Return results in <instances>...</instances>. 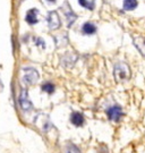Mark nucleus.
Here are the masks:
<instances>
[{
    "label": "nucleus",
    "mask_w": 145,
    "mask_h": 153,
    "mask_svg": "<svg viewBox=\"0 0 145 153\" xmlns=\"http://www.w3.org/2000/svg\"><path fill=\"white\" fill-rule=\"evenodd\" d=\"M78 2L82 7H84L88 10H93L94 7H95V1L94 0H78Z\"/></svg>",
    "instance_id": "nucleus-10"
},
{
    "label": "nucleus",
    "mask_w": 145,
    "mask_h": 153,
    "mask_svg": "<svg viewBox=\"0 0 145 153\" xmlns=\"http://www.w3.org/2000/svg\"><path fill=\"white\" fill-rule=\"evenodd\" d=\"M66 153H81L80 151V149L76 146L75 144H67V146H66Z\"/></svg>",
    "instance_id": "nucleus-13"
},
{
    "label": "nucleus",
    "mask_w": 145,
    "mask_h": 153,
    "mask_svg": "<svg viewBox=\"0 0 145 153\" xmlns=\"http://www.w3.org/2000/svg\"><path fill=\"white\" fill-rule=\"evenodd\" d=\"M66 16H67L68 27H70V26H71V24H73V23L75 22L76 18H77V17H76V15L74 14V13H73V10H71V9H70L69 11H67V13H66Z\"/></svg>",
    "instance_id": "nucleus-12"
},
{
    "label": "nucleus",
    "mask_w": 145,
    "mask_h": 153,
    "mask_svg": "<svg viewBox=\"0 0 145 153\" xmlns=\"http://www.w3.org/2000/svg\"><path fill=\"white\" fill-rule=\"evenodd\" d=\"M48 24L50 30H58L61 25L60 17L57 11H50L48 15Z\"/></svg>",
    "instance_id": "nucleus-3"
},
{
    "label": "nucleus",
    "mask_w": 145,
    "mask_h": 153,
    "mask_svg": "<svg viewBox=\"0 0 145 153\" xmlns=\"http://www.w3.org/2000/svg\"><path fill=\"white\" fill-rule=\"evenodd\" d=\"M134 45L137 48L142 55L145 57V38L144 36H135L134 38Z\"/></svg>",
    "instance_id": "nucleus-7"
},
{
    "label": "nucleus",
    "mask_w": 145,
    "mask_h": 153,
    "mask_svg": "<svg viewBox=\"0 0 145 153\" xmlns=\"http://www.w3.org/2000/svg\"><path fill=\"white\" fill-rule=\"evenodd\" d=\"M48 1H51V2H54V1H56V0H48Z\"/></svg>",
    "instance_id": "nucleus-15"
},
{
    "label": "nucleus",
    "mask_w": 145,
    "mask_h": 153,
    "mask_svg": "<svg viewBox=\"0 0 145 153\" xmlns=\"http://www.w3.org/2000/svg\"><path fill=\"white\" fill-rule=\"evenodd\" d=\"M19 104H21L22 109L25 110V111H30L33 108L32 102L28 98V93L26 90H23L19 95Z\"/></svg>",
    "instance_id": "nucleus-4"
},
{
    "label": "nucleus",
    "mask_w": 145,
    "mask_h": 153,
    "mask_svg": "<svg viewBox=\"0 0 145 153\" xmlns=\"http://www.w3.org/2000/svg\"><path fill=\"white\" fill-rule=\"evenodd\" d=\"M70 121H71L73 125L78 127V126H82L84 124V117L80 112H73L70 116Z\"/></svg>",
    "instance_id": "nucleus-8"
},
{
    "label": "nucleus",
    "mask_w": 145,
    "mask_h": 153,
    "mask_svg": "<svg viewBox=\"0 0 145 153\" xmlns=\"http://www.w3.org/2000/svg\"><path fill=\"white\" fill-rule=\"evenodd\" d=\"M42 90L44 91V92L51 94V93H54V86L51 84V83H45V84H43L42 85Z\"/></svg>",
    "instance_id": "nucleus-14"
},
{
    "label": "nucleus",
    "mask_w": 145,
    "mask_h": 153,
    "mask_svg": "<svg viewBox=\"0 0 145 153\" xmlns=\"http://www.w3.org/2000/svg\"><path fill=\"white\" fill-rule=\"evenodd\" d=\"M138 5L137 0H124V8L126 10H133Z\"/></svg>",
    "instance_id": "nucleus-11"
},
{
    "label": "nucleus",
    "mask_w": 145,
    "mask_h": 153,
    "mask_svg": "<svg viewBox=\"0 0 145 153\" xmlns=\"http://www.w3.org/2000/svg\"><path fill=\"white\" fill-rule=\"evenodd\" d=\"M39 71L35 68L32 67H26L23 69V77L22 81L25 85H33L39 81Z\"/></svg>",
    "instance_id": "nucleus-2"
},
{
    "label": "nucleus",
    "mask_w": 145,
    "mask_h": 153,
    "mask_svg": "<svg viewBox=\"0 0 145 153\" xmlns=\"http://www.w3.org/2000/svg\"><path fill=\"white\" fill-rule=\"evenodd\" d=\"M107 115L110 120L118 121L121 118V116H123V110L119 105H113V107H111V108H109L107 110Z\"/></svg>",
    "instance_id": "nucleus-5"
},
{
    "label": "nucleus",
    "mask_w": 145,
    "mask_h": 153,
    "mask_svg": "<svg viewBox=\"0 0 145 153\" xmlns=\"http://www.w3.org/2000/svg\"><path fill=\"white\" fill-rule=\"evenodd\" d=\"M25 21H26L30 25H34L39 22V10L35 8H32L26 13L25 16Z\"/></svg>",
    "instance_id": "nucleus-6"
},
{
    "label": "nucleus",
    "mask_w": 145,
    "mask_h": 153,
    "mask_svg": "<svg viewBox=\"0 0 145 153\" xmlns=\"http://www.w3.org/2000/svg\"><path fill=\"white\" fill-rule=\"evenodd\" d=\"M113 76L117 82H126L132 76V71L126 62H118L113 68Z\"/></svg>",
    "instance_id": "nucleus-1"
},
{
    "label": "nucleus",
    "mask_w": 145,
    "mask_h": 153,
    "mask_svg": "<svg viewBox=\"0 0 145 153\" xmlns=\"http://www.w3.org/2000/svg\"><path fill=\"white\" fill-rule=\"evenodd\" d=\"M83 32L85 33V34L91 35V34H94V33L97 32V27H95L94 24H92V23H85V24L83 25Z\"/></svg>",
    "instance_id": "nucleus-9"
}]
</instances>
